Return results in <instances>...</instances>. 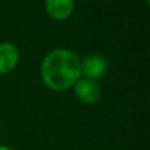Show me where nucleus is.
I'll return each mask as SVG.
<instances>
[{
  "label": "nucleus",
  "mask_w": 150,
  "mask_h": 150,
  "mask_svg": "<svg viewBox=\"0 0 150 150\" xmlns=\"http://www.w3.org/2000/svg\"><path fill=\"white\" fill-rule=\"evenodd\" d=\"M45 5L49 15L57 20L67 18L74 11V0H45Z\"/></svg>",
  "instance_id": "5"
},
{
  "label": "nucleus",
  "mask_w": 150,
  "mask_h": 150,
  "mask_svg": "<svg viewBox=\"0 0 150 150\" xmlns=\"http://www.w3.org/2000/svg\"><path fill=\"white\" fill-rule=\"evenodd\" d=\"M20 53L18 49L11 42L0 44V74L11 71L18 62Z\"/></svg>",
  "instance_id": "4"
},
{
  "label": "nucleus",
  "mask_w": 150,
  "mask_h": 150,
  "mask_svg": "<svg viewBox=\"0 0 150 150\" xmlns=\"http://www.w3.org/2000/svg\"><path fill=\"white\" fill-rule=\"evenodd\" d=\"M42 80L53 90H65L80 78V59L74 52L55 49L47 53L41 65Z\"/></svg>",
  "instance_id": "1"
},
{
  "label": "nucleus",
  "mask_w": 150,
  "mask_h": 150,
  "mask_svg": "<svg viewBox=\"0 0 150 150\" xmlns=\"http://www.w3.org/2000/svg\"><path fill=\"white\" fill-rule=\"evenodd\" d=\"M74 91L76 98L82 103L86 104H93L100 98V87L99 84L92 79L88 78H79L74 83Z\"/></svg>",
  "instance_id": "2"
},
{
  "label": "nucleus",
  "mask_w": 150,
  "mask_h": 150,
  "mask_svg": "<svg viewBox=\"0 0 150 150\" xmlns=\"http://www.w3.org/2000/svg\"><path fill=\"white\" fill-rule=\"evenodd\" d=\"M0 150H13V149L8 145H0Z\"/></svg>",
  "instance_id": "6"
},
{
  "label": "nucleus",
  "mask_w": 150,
  "mask_h": 150,
  "mask_svg": "<svg viewBox=\"0 0 150 150\" xmlns=\"http://www.w3.org/2000/svg\"><path fill=\"white\" fill-rule=\"evenodd\" d=\"M80 73L88 79H99L107 73V61L103 55L92 54L80 61Z\"/></svg>",
  "instance_id": "3"
}]
</instances>
